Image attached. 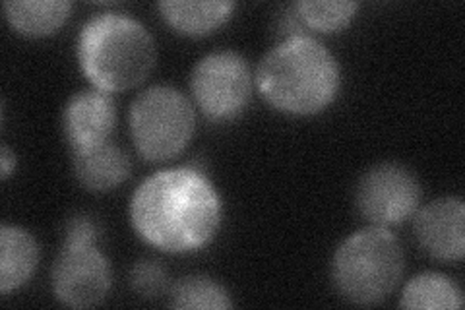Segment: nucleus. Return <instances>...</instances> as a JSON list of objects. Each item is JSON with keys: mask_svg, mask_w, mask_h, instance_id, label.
<instances>
[{"mask_svg": "<svg viewBox=\"0 0 465 310\" xmlns=\"http://www.w3.org/2000/svg\"><path fill=\"white\" fill-rule=\"evenodd\" d=\"M191 90L198 109L210 121H231L251 101V66L235 51L210 53L196 63L191 74Z\"/></svg>", "mask_w": 465, "mask_h": 310, "instance_id": "obj_6", "label": "nucleus"}, {"mask_svg": "<svg viewBox=\"0 0 465 310\" xmlns=\"http://www.w3.org/2000/svg\"><path fill=\"white\" fill-rule=\"evenodd\" d=\"M128 214L140 239L162 253L186 255L206 246L220 231L223 200L206 173L184 165L145 176Z\"/></svg>", "mask_w": 465, "mask_h": 310, "instance_id": "obj_1", "label": "nucleus"}, {"mask_svg": "<svg viewBox=\"0 0 465 310\" xmlns=\"http://www.w3.org/2000/svg\"><path fill=\"white\" fill-rule=\"evenodd\" d=\"M16 154H14L10 147L5 144L0 147V176H3V181H8L10 175L16 171Z\"/></svg>", "mask_w": 465, "mask_h": 310, "instance_id": "obj_20", "label": "nucleus"}, {"mask_svg": "<svg viewBox=\"0 0 465 310\" xmlns=\"http://www.w3.org/2000/svg\"><path fill=\"white\" fill-rule=\"evenodd\" d=\"M39 264V245L32 233L18 225L0 227V293L27 284Z\"/></svg>", "mask_w": 465, "mask_h": 310, "instance_id": "obj_12", "label": "nucleus"}, {"mask_svg": "<svg viewBox=\"0 0 465 310\" xmlns=\"http://www.w3.org/2000/svg\"><path fill=\"white\" fill-rule=\"evenodd\" d=\"M256 87L273 109L309 116L338 97L341 70L333 53L311 35L285 37L256 68Z\"/></svg>", "mask_w": 465, "mask_h": 310, "instance_id": "obj_2", "label": "nucleus"}, {"mask_svg": "<svg viewBox=\"0 0 465 310\" xmlns=\"http://www.w3.org/2000/svg\"><path fill=\"white\" fill-rule=\"evenodd\" d=\"M423 188L417 176L400 164H378L361 175L355 205L371 225L391 227L413 217L420 208Z\"/></svg>", "mask_w": 465, "mask_h": 310, "instance_id": "obj_7", "label": "nucleus"}, {"mask_svg": "<svg viewBox=\"0 0 465 310\" xmlns=\"http://www.w3.org/2000/svg\"><path fill=\"white\" fill-rule=\"evenodd\" d=\"M169 305L173 308L227 310L232 306L229 291L208 275H186L169 289Z\"/></svg>", "mask_w": 465, "mask_h": 310, "instance_id": "obj_16", "label": "nucleus"}, {"mask_svg": "<svg viewBox=\"0 0 465 310\" xmlns=\"http://www.w3.org/2000/svg\"><path fill=\"white\" fill-rule=\"evenodd\" d=\"M72 171L85 190L107 192L128 179L133 164L121 145L105 142L84 150H72Z\"/></svg>", "mask_w": 465, "mask_h": 310, "instance_id": "obj_11", "label": "nucleus"}, {"mask_svg": "<svg viewBox=\"0 0 465 310\" xmlns=\"http://www.w3.org/2000/svg\"><path fill=\"white\" fill-rule=\"evenodd\" d=\"M114 126V99L97 87L74 94L63 109V130L72 150L111 142Z\"/></svg>", "mask_w": 465, "mask_h": 310, "instance_id": "obj_10", "label": "nucleus"}, {"mask_svg": "<svg viewBox=\"0 0 465 310\" xmlns=\"http://www.w3.org/2000/svg\"><path fill=\"white\" fill-rule=\"evenodd\" d=\"M130 287L142 299H157L169 291V274L165 265L152 258L138 260L130 270Z\"/></svg>", "mask_w": 465, "mask_h": 310, "instance_id": "obj_18", "label": "nucleus"}, {"mask_svg": "<svg viewBox=\"0 0 465 310\" xmlns=\"http://www.w3.org/2000/svg\"><path fill=\"white\" fill-rule=\"evenodd\" d=\"M157 8L174 32L202 37L222 27L231 18L235 3H225V0H165V3H159Z\"/></svg>", "mask_w": 465, "mask_h": 310, "instance_id": "obj_13", "label": "nucleus"}, {"mask_svg": "<svg viewBox=\"0 0 465 310\" xmlns=\"http://www.w3.org/2000/svg\"><path fill=\"white\" fill-rule=\"evenodd\" d=\"M128 125L136 152L159 164L186 150L196 130V113L181 90L159 84L138 94L128 111Z\"/></svg>", "mask_w": 465, "mask_h": 310, "instance_id": "obj_5", "label": "nucleus"}, {"mask_svg": "<svg viewBox=\"0 0 465 310\" xmlns=\"http://www.w3.org/2000/svg\"><path fill=\"white\" fill-rule=\"evenodd\" d=\"M76 55L84 76L94 87L119 94L150 76L157 51L142 22L121 12H101L82 25Z\"/></svg>", "mask_w": 465, "mask_h": 310, "instance_id": "obj_3", "label": "nucleus"}, {"mask_svg": "<svg viewBox=\"0 0 465 310\" xmlns=\"http://www.w3.org/2000/svg\"><path fill=\"white\" fill-rule=\"evenodd\" d=\"M297 16L304 29H316V32L333 34L345 29L359 10V3H349V0H302L293 5Z\"/></svg>", "mask_w": 465, "mask_h": 310, "instance_id": "obj_17", "label": "nucleus"}, {"mask_svg": "<svg viewBox=\"0 0 465 310\" xmlns=\"http://www.w3.org/2000/svg\"><path fill=\"white\" fill-rule=\"evenodd\" d=\"M405 272V255L388 227L359 229L338 246L331 260V282L345 301L371 306L396 291Z\"/></svg>", "mask_w": 465, "mask_h": 310, "instance_id": "obj_4", "label": "nucleus"}, {"mask_svg": "<svg viewBox=\"0 0 465 310\" xmlns=\"http://www.w3.org/2000/svg\"><path fill=\"white\" fill-rule=\"evenodd\" d=\"M68 0H8L5 14L8 24L27 37L54 34L70 16Z\"/></svg>", "mask_w": 465, "mask_h": 310, "instance_id": "obj_14", "label": "nucleus"}, {"mask_svg": "<svg viewBox=\"0 0 465 310\" xmlns=\"http://www.w3.org/2000/svg\"><path fill=\"white\" fill-rule=\"evenodd\" d=\"M400 306L456 310L463 306V293L448 275L425 272L410 279V284L403 287Z\"/></svg>", "mask_w": 465, "mask_h": 310, "instance_id": "obj_15", "label": "nucleus"}, {"mask_svg": "<svg viewBox=\"0 0 465 310\" xmlns=\"http://www.w3.org/2000/svg\"><path fill=\"white\" fill-rule=\"evenodd\" d=\"M111 284V262L97 243L64 241L51 270V287L58 303L70 308L97 306L109 295Z\"/></svg>", "mask_w": 465, "mask_h": 310, "instance_id": "obj_8", "label": "nucleus"}, {"mask_svg": "<svg viewBox=\"0 0 465 310\" xmlns=\"http://www.w3.org/2000/svg\"><path fill=\"white\" fill-rule=\"evenodd\" d=\"M99 227L90 215H74L64 229V241H82V243H97Z\"/></svg>", "mask_w": 465, "mask_h": 310, "instance_id": "obj_19", "label": "nucleus"}, {"mask_svg": "<svg viewBox=\"0 0 465 310\" xmlns=\"http://www.w3.org/2000/svg\"><path fill=\"white\" fill-rule=\"evenodd\" d=\"M415 239L430 258L460 262L465 255V205L460 196H444L419 208Z\"/></svg>", "mask_w": 465, "mask_h": 310, "instance_id": "obj_9", "label": "nucleus"}]
</instances>
